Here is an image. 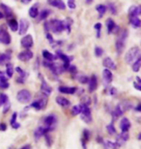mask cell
Here are the masks:
<instances>
[{
    "label": "cell",
    "mask_w": 141,
    "mask_h": 149,
    "mask_svg": "<svg viewBox=\"0 0 141 149\" xmlns=\"http://www.w3.org/2000/svg\"><path fill=\"white\" fill-rule=\"evenodd\" d=\"M127 38H128V31L127 30H123V31L121 32V34H120V37L117 38V41L115 43L116 52L118 55H121L123 51H124Z\"/></svg>",
    "instance_id": "6da1fadb"
},
{
    "label": "cell",
    "mask_w": 141,
    "mask_h": 149,
    "mask_svg": "<svg viewBox=\"0 0 141 149\" xmlns=\"http://www.w3.org/2000/svg\"><path fill=\"white\" fill-rule=\"evenodd\" d=\"M138 58H140V49H139V47L134 46V47H131V48L126 53L125 61L127 64L131 65Z\"/></svg>",
    "instance_id": "7a4b0ae2"
},
{
    "label": "cell",
    "mask_w": 141,
    "mask_h": 149,
    "mask_svg": "<svg viewBox=\"0 0 141 149\" xmlns=\"http://www.w3.org/2000/svg\"><path fill=\"white\" fill-rule=\"evenodd\" d=\"M49 29L55 34H59V33L63 32L65 29V21L60 19H53L49 21Z\"/></svg>",
    "instance_id": "3957f363"
},
{
    "label": "cell",
    "mask_w": 141,
    "mask_h": 149,
    "mask_svg": "<svg viewBox=\"0 0 141 149\" xmlns=\"http://www.w3.org/2000/svg\"><path fill=\"white\" fill-rule=\"evenodd\" d=\"M56 123H57V117H55V115L53 114L47 115V117L44 118V126L47 128L49 132L54 130Z\"/></svg>",
    "instance_id": "277c9868"
},
{
    "label": "cell",
    "mask_w": 141,
    "mask_h": 149,
    "mask_svg": "<svg viewBox=\"0 0 141 149\" xmlns=\"http://www.w3.org/2000/svg\"><path fill=\"white\" fill-rule=\"evenodd\" d=\"M47 104V96L43 94V97L38 98V99H36L35 101H33L30 107L34 108L35 110H37V111H41V110H44L46 108Z\"/></svg>",
    "instance_id": "5b68a950"
},
{
    "label": "cell",
    "mask_w": 141,
    "mask_h": 149,
    "mask_svg": "<svg viewBox=\"0 0 141 149\" xmlns=\"http://www.w3.org/2000/svg\"><path fill=\"white\" fill-rule=\"evenodd\" d=\"M31 93L28 89H20L17 94V99L19 103L26 104L31 101Z\"/></svg>",
    "instance_id": "8992f818"
},
{
    "label": "cell",
    "mask_w": 141,
    "mask_h": 149,
    "mask_svg": "<svg viewBox=\"0 0 141 149\" xmlns=\"http://www.w3.org/2000/svg\"><path fill=\"white\" fill-rule=\"evenodd\" d=\"M83 105V108H82V112L80 113V117L85 123L89 124L92 122V114H91V110H90L89 106H86L84 104Z\"/></svg>",
    "instance_id": "52a82bcc"
},
{
    "label": "cell",
    "mask_w": 141,
    "mask_h": 149,
    "mask_svg": "<svg viewBox=\"0 0 141 149\" xmlns=\"http://www.w3.org/2000/svg\"><path fill=\"white\" fill-rule=\"evenodd\" d=\"M11 41L12 38L8 31L4 27L0 26V43L5 44V45H8V44L11 43Z\"/></svg>",
    "instance_id": "ba28073f"
},
{
    "label": "cell",
    "mask_w": 141,
    "mask_h": 149,
    "mask_svg": "<svg viewBox=\"0 0 141 149\" xmlns=\"http://www.w3.org/2000/svg\"><path fill=\"white\" fill-rule=\"evenodd\" d=\"M106 26L107 29V34H116L119 31V26L115 24L114 20L112 19H106Z\"/></svg>",
    "instance_id": "9c48e42d"
},
{
    "label": "cell",
    "mask_w": 141,
    "mask_h": 149,
    "mask_svg": "<svg viewBox=\"0 0 141 149\" xmlns=\"http://www.w3.org/2000/svg\"><path fill=\"white\" fill-rule=\"evenodd\" d=\"M40 78H41V81H42V84H41V92L44 95H46V96H49V95L51 94V92H52L51 87H50V86L46 82V80L44 79V77L42 76V75H40Z\"/></svg>",
    "instance_id": "30bf717a"
},
{
    "label": "cell",
    "mask_w": 141,
    "mask_h": 149,
    "mask_svg": "<svg viewBox=\"0 0 141 149\" xmlns=\"http://www.w3.org/2000/svg\"><path fill=\"white\" fill-rule=\"evenodd\" d=\"M33 38L31 35H26L24 36L22 41H20V44H22V46L23 47V48L25 49H30L31 47L33 46Z\"/></svg>",
    "instance_id": "8fae6325"
},
{
    "label": "cell",
    "mask_w": 141,
    "mask_h": 149,
    "mask_svg": "<svg viewBox=\"0 0 141 149\" xmlns=\"http://www.w3.org/2000/svg\"><path fill=\"white\" fill-rule=\"evenodd\" d=\"M29 28V21L27 19H20L19 23V35H25L26 32L28 31Z\"/></svg>",
    "instance_id": "7c38bea8"
},
{
    "label": "cell",
    "mask_w": 141,
    "mask_h": 149,
    "mask_svg": "<svg viewBox=\"0 0 141 149\" xmlns=\"http://www.w3.org/2000/svg\"><path fill=\"white\" fill-rule=\"evenodd\" d=\"M17 58L22 62H28L33 58V52L29 49H25L24 51L20 52L19 54L17 55Z\"/></svg>",
    "instance_id": "4fadbf2b"
},
{
    "label": "cell",
    "mask_w": 141,
    "mask_h": 149,
    "mask_svg": "<svg viewBox=\"0 0 141 149\" xmlns=\"http://www.w3.org/2000/svg\"><path fill=\"white\" fill-rule=\"evenodd\" d=\"M103 79L104 86L107 87V86L112 82V79H113V74L111 72V70L107 69V68L103 69Z\"/></svg>",
    "instance_id": "5bb4252c"
},
{
    "label": "cell",
    "mask_w": 141,
    "mask_h": 149,
    "mask_svg": "<svg viewBox=\"0 0 141 149\" xmlns=\"http://www.w3.org/2000/svg\"><path fill=\"white\" fill-rule=\"evenodd\" d=\"M47 133H49V131L44 126H40L34 131V138L36 141H39L42 137H44Z\"/></svg>",
    "instance_id": "9a60e30c"
},
{
    "label": "cell",
    "mask_w": 141,
    "mask_h": 149,
    "mask_svg": "<svg viewBox=\"0 0 141 149\" xmlns=\"http://www.w3.org/2000/svg\"><path fill=\"white\" fill-rule=\"evenodd\" d=\"M88 85H89V91L90 92H94L96 89L98 88V79H97V76L95 74L89 78V81H88Z\"/></svg>",
    "instance_id": "2e32d148"
},
{
    "label": "cell",
    "mask_w": 141,
    "mask_h": 149,
    "mask_svg": "<svg viewBox=\"0 0 141 149\" xmlns=\"http://www.w3.org/2000/svg\"><path fill=\"white\" fill-rule=\"evenodd\" d=\"M58 91L64 94H74L77 91L76 87H67V86H61L58 88Z\"/></svg>",
    "instance_id": "e0dca14e"
},
{
    "label": "cell",
    "mask_w": 141,
    "mask_h": 149,
    "mask_svg": "<svg viewBox=\"0 0 141 149\" xmlns=\"http://www.w3.org/2000/svg\"><path fill=\"white\" fill-rule=\"evenodd\" d=\"M141 14V8L139 6L133 5L128 9V19L133 16H139Z\"/></svg>",
    "instance_id": "ac0fdd59"
},
{
    "label": "cell",
    "mask_w": 141,
    "mask_h": 149,
    "mask_svg": "<svg viewBox=\"0 0 141 149\" xmlns=\"http://www.w3.org/2000/svg\"><path fill=\"white\" fill-rule=\"evenodd\" d=\"M47 2L49 3L50 6L59 9V10H65L66 9V4L63 0H47Z\"/></svg>",
    "instance_id": "d6986e66"
},
{
    "label": "cell",
    "mask_w": 141,
    "mask_h": 149,
    "mask_svg": "<svg viewBox=\"0 0 141 149\" xmlns=\"http://www.w3.org/2000/svg\"><path fill=\"white\" fill-rule=\"evenodd\" d=\"M103 65L104 67L107 68V69H109V70H115L116 69L115 62H114L113 60L111 58H109V57L104 58L103 62Z\"/></svg>",
    "instance_id": "ffe728a7"
},
{
    "label": "cell",
    "mask_w": 141,
    "mask_h": 149,
    "mask_svg": "<svg viewBox=\"0 0 141 149\" xmlns=\"http://www.w3.org/2000/svg\"><path fill=\"white\" fill-rule=\"evenodd\" d=\"M16 71H17V73H19V77H17V83H20V84H23V83L25 82V80H26V76H27V73H26L24 70H22L19 67H16Z\"/></svg>",
    "instance_id": "44dd1931"
},
{
    "label": "cell",
    "mask_w": 141,
    "mask_h": 149,
    "mask_svg": "<svg viewBox=\"0 0 141 149\" xmlns=\"http://www.w3.org/2000/svg\"><path fill=\"white\" fill-rule=\"evenodd\" d=\"M120 128H121L122 132H128L131 128V121L127 117H123L122 120L120 121Z\"/></svg>",
    "instance_id": "7402d4cb"
},
{
    "label": "cell",
    "mask_w": 141,
    "mask_h": 149,
    "mask_svg": "<svg viewBox=\"0 0 141 149\" xmlns=\"http://www.w3.org/2000/svg\"><path fill=\"white\" fill-rule=\"evenodd\" d=\"M56 103L58 104L59 106L63 107V108H68V107L71 106V102L69 101L67 98L63 97V96H57L55 98Z\"/></svg>",
    "instance_id": "603a6c76"
},
{
    "label": "cell",
    "mask_w": 141,
    "mask_h": 149,
    "mask_svg": "<svg viewBox=\"0 0 141 149\" xmlns=\"http://www.w3.org/2000/svg\"><path fill=\"white\" fill-rule=\"evenodd\" d=\"M128 138H130V135H128V132H122L120 135L117 137V141L116 142L119 145H122L123 144H125L126 141H128Z\"/></svg>",
    "instance_id": "cb8c5ba5"
},
{
    "label": "cell",
    "mask_w": 141,
    "mask_h": 149,
    "mask_svg": "<svg viewBox=\"0 0 141 149\" xmlns=\"http://www.w3.org/2000/svg\"><path fill=\"white\" fill-rule=\"evenodd\" d=\"M0 7L2 8V11L4 12L3 16H6L7 19H10V17L13 16V11H12V9L9 7V6L5 5V4H1V5H0Z\"/></svg>",
    "instance_id": "d4e9b609"
},
{
    "label": "cell",
    "mask_w": 141,
    "mask_h": 149,
    "mask_svg": "<svg viewBox=\"0 0 141 149\" xmlns=\"http://www.w3.org/2000/svg\"><path fill=\"white\" fill-rule=\"evenodd\" d=\"M96 10H97L98 14H99V19H101V17L104 16V14H106L107 9L106 7V5L99 4V5L96 6Z\"/></svg>",
    "instance_id": "484cf974"
},
{
    "label": "cell",
    "mask_w": 141,
    "mask_h": 149,
    "mask_svg": "<svg viewBox=\"0 0 141 149\" xmlns=\"http://www.w3.org/2000/svg\"><path fill=\"white\" fill-rule=\"evenodd\" d=\"M10 60H11V55L9 53H2V54H0V65L7 64Z\"/></svg>",
    "instance_id": "4316f807"
},
{
    "label": "cell",
    "mask_w": 141,
    "mask_h": 149,
    "mask_svg": "<svg viewBox=\"0 0 141 149\" xmlns=\"http://www.w3.org/2000/svg\"><path fill=\"white\" fill-rule=\"evenodd\" d=\"M50 14V11L49 10H47V9H44V10L39 12V14H38V21H41V20H44L46 19H47V16H49Z\"/></svg>",
    "instance_id": "83f0119b"
},
{
    "label": "cell",
    "mask_w": 141,
    "mask_h": 149,
    "mask_svg": "<svg viewBox=\"0 0 141 149\" xmlns=\"http://www.w3.org/2000/svg\"><path fill=\"white\" fill-rule=\"evenodd\" d=\"M124 111H123V109L121 108V106L120 105H117L116 106V108L115 110L113 111L112 113V115H113V119H115L117 117H122L123 115H124Z\"/></svg>",
    "instance_id": "f1b7e54d"
},
{
    "label": "cell",
    "mask_w": 141,
    "mask_h": 149,
    "mask_svg": "<svg viewBox=\"0 0 141 149\" xmlns=\"http://www.w3.org/2000/svg\"><path fill=\"white\" fill-rule=\"evenodd\" d=\"M8 25L9 27H10V29L12 30L13 32H16L19 30V23H17V21L16 19H9L8 20Z\"/></svg>",
    "instance_id": "f546056e"
},
{
    "label": "cell",
    "mask_w": 141,
    "mask_h": 149,
    "mask_svg": "<svg viewBox=\"0 0 141 149\" xmlns=\"http://www.w3.org/2000/svg\"><path fill=\"white\" fill-rule=\"evenodd\" d=\"M43 57L44 60H47V61H49V62H53L55 59H57L55 57V55H53L52 53L49 52L47 50H44L43 51Z\"/></svg>",
    "instance_id": "4dcf8cb0"
},
{
    "label": "cell",
    "mask_w": 141,
    "mask_h": 149,
    "mask_svg": "<svg viewBox=\"0 0 141 149\" xmlns=\"http://www.w3.org/2000/svg\"><path fill=\"white\" fill-rule=\"evenodd\" d=\"M14 67L11 62H7L6 64V74H7L8 78H12L14 75Z\"/></svg>",
    "instance_id": "1f68e13d"
},
{
    "label": "cell",
    "mask_w": 141,
    "mask_h": 149,
    "mask_svg": "<svg viewBox=\"0 0 141 149\" xmlns=\"http://www.w3.org/2000/svg\"><path fill=\"white\" fill-rule=\"evenodd\" d=\"M130 20V23L133 25V27L134 28H139L140 27V19L139 16H133V17H130L128 19Z\"/></svg>",
    "instance_id": "d6a6232c"
},
{
    "label": "cell",
    "mask_w": 141,
    "mask_h": 149,
    "mask_svg": "<svg viewBox=\"0 0 141 149\" xmlns=\"http://www.w3.org/2000/svg\"><path fill=\"white\" fill-rule=\"evenodd\" d=\"M39 14V10H38V4L34 5L33 7L29 9V16L32 17V19H35L37 17Z\"/></svg>",
    "instance_id": "836d02e7"
},
{
    "label": "cell",
    "mask_w": 141,
    "mask_h": 149,
    "mask_svg": "<svg viewBox=\"0 0 141 149\" xmlns=\"http://www.w3.org/2000/svg\"><path fill=\"white\" fill-rule=\"evenodd\" d=\"M82 108H83L82 104H78V105L74 106L73 108H72V115H80V113L82 112Z\"/></svg>",
    "instance_id": "e575fe53"
},
{
    "label": "cell",
    "mask_w": 141,
    "mask_h": 149,
    "mask_svg": "<svg viewBox=\"0 0 141 149\" xmlns=\"http://www.w3.org/2000/svg\"><path fill=\"white\" fill-rule=\"evenodd\" d=\"M76 79L79 83H81V84H87L88 81H89V77L84 75V74H76Z\"/></svg>",
    "instance_id": "d590c367"
},
{
    "label": "cell",
    "mask_w": 141,
    "mask_h": 149,
    "mask_svg": "<svg viewBox=\"0 0 141 149\" xmlns=\"http://www.w3.org/2000/svg\"><path fill=\"white\" fill-rule=\"evenodd\" d=\"M9 88V83L7 80V77L4 75L0 77V89H6Z\"/></svg>",
    "instance_id": "8d00e7d4"
},
{
    "label": "cell",
    "mask_w": 141,
    "mask_h": 149,
    "mask_svg": "<svg viewBox=\"0 0 141 149\" xmlns=\"http://www.w3.org/2000/svg\"><path fill=\"white\" fill-rule=\"evenodd\" d=\"M106 7V9H108L110 13H111L112 14H114V16H115V14H117V13H118V12H117L116 5L114 4V3H112V2H108Z\"/></svg>",
    "instance_id": "74e56055"
},
{
    "label": "cell",
    "mask_w": 141,
    "mask_h": 149,
    "mask_svg": "<svg viewBox=\"0 0 141 149\" xmlns=\"http://www.w3.org/2000/svg\"><path fill=\"white\" fill-rule=\"evenodd\" d=\"M140 65H141V58H138L135 62H133V70L134 72H138L140 69Z\"/></svg>",
    "instance_id": "f35d334b"
},
{
    "label": "cell",
    "mask_w": 141,
    "mask_h": 149,
    "mask_svg": "<svg viewBox=\"0 0 141 149\" xmlns=\"http://www.w3.org/2000/svg\"><path fill=\"white\" fill-rule=\"evenodd\" d=\"M106 131H107V133H108L110 136L115 135V134H116V129H115V127H114V124L110 123V124L107 125V126H106Z\"/></svg>",
    "instance_id": "ab89813d"
},
{
    "label": "cell",
    "mask_w": 141,
    "mask_h": 149,
    "mask_svg": "<svg viewBox=\"0 0 141 149\" xmlns=\"http://www.w3.org/2000/svg\"><path fill=\"white\" fill-rule=\"evenodd\" d=\"M106 146L110 148V149H119L120 147V145L117 144L116 141H107L106 142Z\"/></svg>",
    "instance_id": "60d3db41"
},
{
    "label": "cell",
    "mask_w": 141,
    "mask_h": 149,
    "mask_svg": "<svg viewBox=\"0 0 141 149\" xmlns=\"http://www.w3.org/2000/svg\"><path fill=\"white\" fill-rule=\"evenodd\" d=\"M9 102V98L5 93H0V106H3L4 104Z\"/></svg>",
    "instance_id": "b9f144b4"
},
{
    "label": "cell",
    "mask_w": 141,
    "mask_h": 149,
    "mask_svg": "<svg viewBox=\"0 0 141 149\" xmlns=\"http://www.w3.org/2000/svg\"><path fill=\"white\" fill-rule=\"evenodd\" d=\"M72 24H73V20H72L70 17H68L65 21V29H67L68 33L71 32V27H72Z\"/></svg>",
    "instance_id": "7bdbcfd3"
},
{
    "label": "cell",
    "mask_w": 141,
    "mask_h": 149,
    "mask_svg": "<svg viewBox=\"0 0 141 149\" xmlns=\"http://www.w3.org/2000/svg\"><path fill=\"white\" fill-rule=\"evenodd\" d=\"M103 49L101 48L100 46H96L95 47V55L97 56V57H101V56H103Z\"/></svg>",
    "instance_id": "ee69618b"
},
{
    "label": "cell",
    "mask_w": 141,
    "mask_h": 149,
    "mask_svg": "<svg viewBox=\"0 0 141 149\" xmlns=\"http://www.w3.org/2000/svg\"><path fill=\"white\" fill-rule=\"evenodd\" d=\"M95 30L97 31V38H101V23H96L94 25Z\"/></svg>",
    "instance_id": "f6af8a7d"
},
{
    "label": "cell",
    "mask_w": 141,
    "mask_h": 149,
    "mask_svg": "<svg viewBox=\"0 0 141 149\" xmlns=\"http://www.w3.org/2000/svg\"><path fill=\"white\" fill-rule=\"evenodd\" d=\"M68 7L71 9V10H74V9L76 8V0H68Z\"/></svg>",
    "instance_id": "bcb514c9"
},
{
    "label": "cell",
    "mask_w": 141,
    "mask_h": 149,
    "mask_svg": "<svg viewBox=\"0 0 141 149\" xmlns=\"http://www.w3.org/2000/svg\"><path fill=\"white\" fill-rule=\"evenodd\" d=\"M72 74H76L77 73V69H76V65H69V67H68V69Z\"/></svg>",
    "instance_id": "7dc6e473"
},
{
    "label": "cell",
    "mask_w": 141,
    "mask_h": 149,
    "mask_svg": "<svg viewBox=\"0 0 141 149\" xmlns=\"http://www.w3.org/2000/svg\"><path fill=\"white\" fill-rule=\"evenodd\" d=\"M90 103H91V101H90V98L88 96H84L82 98V103L81 104H84L86 106H89Z\"/></svg>",
    "instance_id": "c3c4849f"
},
{
    "label": "cell",
    "mask_w": 141,
    "mask_h": 149,
    "mask_svg": "<svg viewBox=\"0 0 141 149\" xmlns=\"http://www.w3.org/2000/svg\"><path fill=\"white\" fill-rule=\"evenodd\" d=\"M17 113H14V114H13V115H12V118H11V125H13L14 123H15V122H17L16 121V119H17Z\"/></svg>",
    "instance_id": "681fc988"
},
{
    "label": "cell",
    "mask_w": 141,
    "mask_h": 149,
    "mask_svg": "<svg viewBox=\"0 0 141 149\" xmlns=\"http://www.w3.org/2000/svg\"><path fill=\"white\" fill-rule=\"evenodd\" d=\"M3 106H4V110H3V112H4V113H6V112L8 111L9 109H10V106H11V104H10V102H7V103H6V104H4V105H3Z\"/></svg>",
    "instance_id": "f907efd6"
},
{
    "label": "cell",
    "mask_w": 141,
    "mask_h": 149,
    "mask_svg": "<svg viewBox=\"0 0 141 149\" xmlns=\"http://www.w3.org/2000/svg\"><path fill=\"white\" fill-rule=\"evenodd\" d=\"M117 93V89H115V88H110L109 89V94L110 95H115Z\"/></svg>",
    "instance_id": "816d5d0a"
},
{
    "label": "cell",
    "mask_w": 141,
    "mask_h": 149,
    "mask_svg": "<svg viewBox=\"0 0 141 149\" xmlns=\"http://www.w3.org/2000/svg\"><path fill=\"white\" fill-rule=\"evenodd\" d=\"M133 87L135 88L137 91H141V84H138L136 82H133Z\"/></svg>",
    "instance_id": "f5cc1de1"
},
{
    "label": "cell",
    "mask_w": 141,
    "mask_h": 149,
    "mask_svg": "<svg viewBox=\"0 0 141 149\" xmlns=\"http://www.w3.org/2000/svg\"><path fill=\"white\" fill-rule=\"evenodd\" d=\"M44 31H46V33L49 32V21H46V22H44Z\"/></svg>",
    "instance_id": "db71d44e"
},
{
    "label": "cell",
    "mask_w": 141,
    "mask_h": 149,
    "mask_svg": "<svg viewBox=\"0 0 141 149\" xmlns=\"http://www.w3.org/2000/svg\"><path fill=\"white\" fill-rule=\"evenodd\" d=\"M12 127H13L14 129H19V128L20 127V124L19 123V122H15V123L12 125Z\"/></svg>",
    "instance_id": "11a10c76"
},
{
    "label": "cell",
    "mask_w": 141,
    "mask_h": 149,
    "mask_svg": "<svg viewBox=\"0 0 141 149\" xmlns=\"http://www.w3.org/2000/svg\"><path fill=\"white\" fill-rule=\"evenodd\" d=\"M7 129V126L4 123H0V131H5Z\"/></svg>",
    "instance_id": "9f6ffc18"
},
{
    "label": "cell",
    "mask_w": 141,
    "mask_h": 149,
    "mask_svg": "<svg viewBox=\"0 0 141 149\" xmlns=\"http://www.w3.org/2000/svg\"><path fill=\"white\" fill-rule=\"evenodd\" d=\"M20 149H31V145L30 144H26V145H23V146L20 148Z\"/></svg>",
    "instance_id": "6f0895ef"
},
{
    "label": "cell",
    "mask_w": 141,
    "mask_h": 149,
    "mask_svg": "<svg viewBox=\"0 0 141 149\" xmlns=\"http://www.w3.org/2000/svg\"><path fill=\"white\" fill-rule=\"evenodd\" d=\"M22 2L23 4H28L29 2H31V0H22Z\"/></svg>",
    "instance_id": "680465c9"
},
{
    "label": "cell",
    "mask_w": 141,
    "mask_h": 149,
    "mask_svg": "<svg viewBox=\"0 0 141 149\" xmlns=\"http://www.w3.org/2000/svg\"><path fill=\"white\" fill-rule=\"evenodd\" d=\"M136 111L137 112H140L141 111V105H140V104H138V105H137V107H136Z\"/></svg>",
    "instance_id": "91938a15"
},
{
    "label": "cell",
    "mask_w": 141,
    "mask_h": 149,
    "mask_svg": "<svg viewBox=\"0 0 141 149\" xmlns=\"http://www.w3.org/2000/svg\"><path fill=\"white\" fill-rule=\"evenodd\" d=\"M136 80H137V82H136V83H138V84H141V80H140V78H139L138 76L136 77Z\"/></svg>",
    "instance_id": "94428289"
},
{
    "label": "cell",
    "mask_w": 141,
    "mask_h": 149,
    "mask_svg": "<svg viewBox=\"0 0 141 149\" xmlns=\"http://www.w3.org/2000/svg\"><path fill=\"white\" fill-rule=\"evenodd\" d=\"M92 2H93V0H86V3H87V4H91Z\"/></svg>",
    "instance_id": "6125c7cd"
},
{
    "label": "cell",
    "mask_w": 141,
    "mask_h": 149,
    "mask_svg": "<svg viewBox=\"0 0 141 149\" xmlns=\"http://www.w3.org/2000/svg\"><path fill=\"white\" fill-rule=\"evenodd\" d=\"M3 17H4V16H3V14H2V13H0V19H3Z\"/></svg>",
    "instance_id": "be15d7a7"
},
{
    "label": "cell",
    "mask_w": 141,
    "mask_h": 149,
    "mask_svg": "<svg viewBox=\"0 0 141 149\" xmlns=\"http://www.w3.org/2000/svg\"><path fill=\"white\" fill-rule=\"evenodd\" d=\"M3 75H4V73H3V71H0V77L3 76Z\"/></svg>",
    "instance_id": "e7e4bbea"
}]
</instances>
